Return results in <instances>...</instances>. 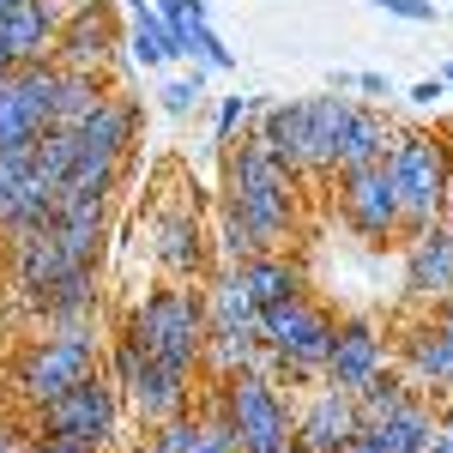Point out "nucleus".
<instances>
[{"label": "nucleus", "instance_id": "obj_1", "mask_svg": "<svg viewBox=\"0 0 453 453\" xmlns=\"http://www.w3.org/2000/svg\"><path fill=\"white\" fill-rule=\"evenodd\" d=\"M296 170H284L260 140H230L224 151V260L242 266L248 254H266L296 230Z\"/></svg>", "mask_w": 453, "mask_h": 453}, {"label": "nucleus", "instance_id": "obj_2", "mask_svg": "<svg viewBox=\"0 0 453 453\" xmlns=\"http://www.w3.org/2000/svg\"><path fill=\"white\" fill-rule=\"evenodd\" d=\"M387 170H393V188H399L405 230H423V224L448 218V206H453V145L441 134H423V127L393 134Z\"/></svg>", "mask_w": 453, "mask_h": 453}, {"label": "nucleus", "instance_id": "obj_3", "mask_svg": "<svg viewBox=\"0 0 453 453\" xmlns=\"http://www.w3.org/2000/svg\"><path fill=\"white\" fill-rule=\"evenodd\" d=\"M333 345V314L309 303V296H290L279 309H260V369L284 375V381H320V363Z\"/></svg>", "mask_w": 453, "mask_h": 453}, {"label": "nucleus", "instance_id": "obj_4", "mask_svg": "<svg viewBox=\"0 0 453 453\" xmlns=\"http://www.w3.org/2000/svg\"><path fill=\"white\" fill-rule=\"evenodd\" d=\"M134 339L145 345V357L175 363V369H200L206 357V296L194 290H151L140 309H134Z\"/></svg>", "mask_w": 453, "mask_h": 453}, {"label": "nucleus", "instance_id": "obj_5", "mask_svg": "<svg viewBox=\"0 0 453 453\" xmlns=\"http://www.w3.org/2000/svg\"><path fill=\"white\" fill-rule=\"evenodd\" d=\"M91 369H97V339H91V326H61V333L25 345V357L12 363V393H19L31 411H42V405H55L67 387L85 381Z\"/></svg>", "mask_w": 453, "mask_h": 453}, {"label": "nucleus", "instance_id": "obj_6", "mask_svg": "<svg viewBox=\"0 0 453 453\" xmlns=\"http://www.w3.org/2000/svg\"><path fill=\"white\" fill-rule=\"evenodd\" d=\"M218 375H236V369H260V309L242 290L236 266H224V279L206 290V357Z\"/></svg>", "mask_w": 453, "mask_h": 453}, {"label": "nucleus", "instance_id": "obj_7", "mask_svg": "<svg viewBox=\"0 0 453 453\" xmlns=\"http://www.w3.org/2000/svg\"><path fill=\"white\" fill-rule=\"evenodd\" d=\"M224 411H230V429H236V448L242 453H290V405L279 399V387L266 369H236L224 375Z\"/></svg>", "mask_w": 453, "mask_h": 453}, {"label": "nucleus", "instance_id": "obj_8", "mask_svg": "<svg viewBox=\"0 0 453 453\" xmlns=\"http://www.w3.org/2000/svg\"><path fill=\"white\" fill-rule=\"evenodd\" d=\"M42 418V435H61V441H79V448L104 453L115 441V423H121V387L109 381V375H85L79 387H67L55 405H42L36 411Z\"/></svg>", "mask_w": 453, "mask_h": 453}, {"label": "nucleus", "instance_id": "obj_9", "mask_svg": "<svg viewBox=\"0 0 453 453\" xmlns=\"http://www.w3.org/2000/svg\"><path fill=\"white\" fill-rule=\"evenodd\" d=\"M55 85H61L55 61H25L0 79V151H19L42 127H55Z\"/></svg>", "mask_w": 453, "mask_h": 453}, {"label": "nucleus", "instance_id": "obj_10", "mask_svg": "<svg viewBox=\"0 0 453 453\" xmlns=\"http://www.w3.org/2000/svg\"><path fill=\"white\" fill-rule=\"evenodd\" d=\"M333 181H339V218H345L363 242H387V236H399V230H405V218H399V188H393L387 157H381V164L339 170Z\"/></svg>", "mask_w": 453, "mask_h": 453}, {"label": "nucleus", "instance_id": "obj_11", "mask_svg": "<svg viewBox=\"0 0 453 453\" xmlns=\"http://www.w3.org/2000/svg\"><path fill=\"white\" fill-rule=\"evenodd\" d=\"M375 369H387V345H381V333H375V320H363V314L333 320V345H326V363H320V387L357 393Z\"/></svg>", "mask_w": 453, "mask_h": 453}, {"label": "nucleus", "instance_id": "obj_12", "mask_svg": "<svg viewBox=\"0 0 453 453\" xmlns=\"http://www.w3.org/2000/svg\"><path fill=\"white\" fill-rule=\"evenodd\" d=\"M109 49H115V19H109V0H79L61 31H55V49L49 61L55 67H79V73H104Z\"/></svg>", "mask_w": 453, "mask_h": 453}, {"label": "nucleus", "instance_id": "obj_13", "mask_svg": "<svg viewBox=\"0 0 453 453\" xmlns=\"http://www.w3.org/2000/svg\"><path fill=\"white\" fill-rule=\"evenodd\" d=\"M357 429H363V418H357L350 393L320 387L309 405L296 411V423H290V453H345Z\"/></svg>", "mask_w": 453, "mask_h": 453}, {"label": "nucleus", "instance_id": "obj_14", "mask_svg": "<svg viewBox=\"0 0 453 453\" xmlns=\"http://www.w3.org/2000/svg\"><path fill=\"white\" fill-rule=\"evenodd\" d=\"M453 290V218H435L411 230L405 242V296L411 303H435Z\"/></svg>", "mask_w": 453, "mask_h": 453}, {"label": "nucleus", "instance_id": "obj_15", "mask_svg": "<svg viewBox=\"0 0 453 453\" xmlns=\"http://www.w3.org/2000/svg\"><path fill=\"white\" fill-rule=\"evenodd\" d=\"M67 12H73V0H25V6H12V12L0 19V49H6V61H12V67L49 61L55 31H61Z\"/></svg>", "mask_w": 453, "mask_h": 453}, {"label": "nucleus", "instance_id": "obj_16", "mask_svg": "<svg viewBox=\"0 0 453 453\" xmlns=\"http://www.w3.org/2000/svg\"><path fill=\"white\" fill-rule=\"evenodd\" d=\"M405 381L418 387V393H453V326L448 320H418L411 333H405Z\"/></svg>", "mask_w": 453, "mask_h": 453}, {"label": "nucleus", "instance_id": "obj_17", "mask_svg": "<svg viewBox=\"0 0 453 453\" xmlns=\"http://www.w3.org/2000/svg\"><path fill=\"white\" fill-rule=\"evenodd\" d=\"M127 399H134V411H140L145 423L181 418V411H188V399H194V369H175V363H157V357H145V369L134 375Z\"/></svg>", "mask_w": 453, "mask_h": 453}, {"label": "nucleus", "instance_id": "obj_18", "mask_svg": "<svg viewBox=\"0 0 453 453\" xmlns=\"http://www.w3.org/2000/svg\"><path fill=\"white\" fill-rule=\"evenodd\" d=\"M134 134H140V109L127 104V97H104V104L73 127V145H79L85 157H109V164H121L127 145H134Z\"/></svg>", "mask_w": 453, "mask_h": 453}, {"label": "nucleus", "instance_id": "obj_19", "mask_svg": "<svg viewBox=\"0 0 453 453\" xmlns=\"http://www.w3.org/2000/svg\"><path fill=\"white\" fill-rule=\"evenodd\" d=\"M236 279H242V290L254 296V309H279V303H290V296H309L303 260H290V254H279V248L248 254L242 266H236Z\"/></svg>", "mask_w": 453, "mask_h": 453}, {"label": "nucleus", "instance_id": "obj_20", "mask_svg": "<svg viewBox=\"0 0 453 453\" xmlns=\"http://www.w3.org/2000/svg\"><path fill=\"white\" fill-rule=\"evenodd\" d=\"M151 254H157V266L175 273V279H194L200 266H206V236H200V218L194 211H157L151 218Z\"/></svg>", "mask_w": 453, "mask_h": 453}, {"label": "nucleus", "instance_id": "obj_21", "mask_svg": "<svg viewBox=\"0 0 453 453\" xmlns=\"http://www.w3.org/2000/svg\"><path fill=\"white\" fill-rule=\"evenodd\" d=\"M254 115H260L254 140L266 145L284 170L303 175V145H309V97H303V104H266V109H254Z\"/></svg>", "mask_w": 453, "mask_h": 453}, {"label": "nucleus", "instance_id": "obj_22", "mask_svg": "<svg viewBox=\"0 0 453 453\" xmlns=\"http://www.w3.org/2000/svg\"><path fill=\"white\" fill-rule=\"evenodd\" d=\"M387 145H393L387 115H375V109H363V104H350L345 127H339V151H333V175H339V170H357V164H381Z\"/></svg>", "mask_w": 453, "mask_h": 453}, {"label": "nucleus", "instance_id": "obj_23", "mask_svg": "<svg viewBox=\"0 0 453 453\" xmlns=\"http://www.w3.org/2000/svg\"><path fill=\"white\" fill-rule=\"evenodd\" d=\"M31 309L42 314L49 326H85L91 309H97V266H79V273H67V279H55Z\"/></svg>", "mask_w": 453, "mask_h": 453}, {"label": "nucleus", "instance_id": "obj_24", "mask_svg": "<svg viewBox=\"0 0 453 453\" xmlns=\"http://www.w3.org/2000/svg\"><path fill=\"white\" fill-rule=\"evenodd\" d=\"M350 115V97H309V145H303V175H333L339 127Z\"/></svg>", "mask_w": 453, "mask_h": 453}, {"label": "nucleus", "instance_id": "obj_25", "mask_svg": "<svg viewBox=\"0 0 453 453\" xmlns=\"http://www.w3.org/2000/svg\"><path fill=\"white\" fill-rule=\"evenodd\" d=\"M375 435H381V448L387 453H429V435H435V411H429V399H411V405H399L393 418L381 423H369Z\"/></svg>", "mask_w": 453, "mask_h": 453}, {"label": "nucleus", "instance_id": "obj_26", "mask_svg": "<svg viewBox=\"0 0 453 453\" xmlns=\"http://www.w3.org/2000/svg\"><path fill=\"white\" fill-rule=\"evenodd\" d=\"M418 399V387L405 381V369H375L369 381L350 393V405H357V418L363 423H381V418H393L399 405H411Z\"/></svg>", "mask_w": 453, "mask_h": 453}, {"label": "nucleus", "instance_id": "obj_27", "mask_svg": "<svg viewBox=\"0 0 453 453\" xmlns=\"http://www.w3.org/2000/svg\"><path fill=\"white\" fill-rule=\"evenodd\" d=\"M97 104H104V79H97V73H79V67H61V85H55V127L73 134Z\"/></svg>", "mask_w": 453, "mask_h": 453}, {"label": "nucleus", "instance_id": "obj_28", "mask_svg": "<svg viewBox=\"0 0 453 453\" xmlns=\"http://www.w3.org/2000/svg\"><path fill=\"white\" fill-rule=\"evenodd\" d=\"M25 181H31V145L0 151V236L12 230V218L25 206Z\"/></svg>", "mask_w": 453, "mask_h": 453}, {"label": "nucleus", "instance_id": "obj_29", "mask_svg": "<svg viewBox=\"0 0 453 453\" xmlns=\"http://www.w3.org/2000/svg\"><path fill=\"white\" fill-rule=\"evenodd\" d=\"M188 453H242L236 429H230V411H224V393L206 405V418H194V448Z\"/></svg>", "mask_w": 453, "mask_h": 453}, {"label": "nucleus", "instance_id": "obj_30", "mask_svg": "<svg viewBox=\"0 0 453 453\" xmlns=\"http://www.w3.org/2000/svg\"><path fill=\"white\" fill-rule=\"evenodd\" d=\"M157 435L145 441L151 453H188L194 448V411H181V418H164V423H151Z\"/></svg>", "mask_w": 453, "mask_h": 453}, {"label": "nucleus", "instance_id": "obj_31", "mask_svg": "<svg viewBox=\"0 0 453 453\" xmlns=\"http://www.w3.org/2000/svg\"><path fill=\"white\" fill-rule=\"evenodd\" d=\"M200 97H206V67H200V61H194V79H170V85H164V109H170V115H194Z\"/></svg>", "mask_w": 453, "mask_h": 453}, {"label": "nucleus", "instance_id": "obj_32", "mask_svg": "<svg viewBox=\"0 0 453 453\" xmlns=\"http://www.w3.org/2000/svg\"><path fill=\"white\" fill-rule=\"evenodd\" d=\"M254 109H260L254 97H224V109H218V134H211V140H218V145H230V140H236V127H242Z\"/></svg>", "mask_w": 453, "mask_h": 453}, {"label": "nucleus", "instance_id": "obj_33", "mask_svg": "<svg viewBox=\"0 0 453 453\" xmlns=\"http://www.w3.org/2000/svg\"><path fill=\"white\" fill-rule=\"evenodd\" d=\"M369 6H381L393 19H411V25H435V0H369Z\"/></svg>", "mask_w": 453, "mask_h": 453}, {"label": "nucleus", "instance_id": "obj_34", "mask_svg": "<svg viewBox=\"0 0 453 453\" xmlns=\"http://www.w3.org/2000/svg\"><path fill=\"white\" fill-rule=\"evenodd\" d=\"M151 12L164 25H188V19H206V0H151Z\"/></svg>", "mask_w": 453, "mask_h": 453}, {"label": "nucleus", "instance_id": "obj_35", "mask_svg": "<svg viewBox=\"0 0 453 453\" xmlns=\"http://www.w3.org/2000/svg\"><path fill=\"white\" fill-rule=\"evenodd\" d=\"M350 85L357 91H369V97H387L393 85H387V73H350Z\"/></svg>", "mask_w": 453, "mask_h": 453}, {"label": "nucleus", "instance_id": "obj_36", "mask_svg": "<svg viewBox=\"0 0 453 453\" xmlns=\"http://www.w3.org/2000/svg\"><path fill=\"white\" fill-rule=\"evenodd\" d=\"M441 97H448V85H441V79H423V85H411V104H441Z\"/></svg>", "mask_w": 453, "mask_h": 453}, {"label": "nucleus", "instance_id": "obj_37", "mask_svg": "<svg viewBox=\"0 0 453 453\" xmlns=\"http://www.w3.org/2000/svg\"><path fill=\"white\" fill-rule=\"evenodd\" d=\"M429 453H453V411L435 418V435H429Z\"/></svg>", "mask_w": 453, "mask_h": 453}, {"label": "nucleus", "instance_id": "obj_38", "mask_svg": "<svg viewBox=\"0 0 453 453\" xmlns=\"http://www.w3.org/2000/svg\"><path fill=\"white\" fill-rule=\"evenodd\" d=\"M345 453H387V448H381V435H375V429L363 423V429L350 435V448H345Z\"/></svg>", "mask_w": 453, "mask_h": 453}, {"label": "nucleus", "instance_id": "obj_39", "mask_svg": "<svg viewBox=\"0 0 453 453\" xmlns=\"http://www.w3.org/2000/svg\"><path fill=\"white\" fill-rule=\"evenodd\" d=\"M31 453H91V448H79V441H61V435H42Z\"/></svg>", "mask_w": 453, "mask_h": 453}, {"label": "nucleus", "instance_id": "obj_40", "mask_svg": "<svg viewBox=\"0 0 453 453\" xmlns=\"http://www.w3.org/2000/svg\"><path fill=\"white\" fill-rule=\"evenodd\" d=\"M0 453H31L25 441H19V429H12V423H0Z\"/></svg>", "mask_w": 453, "mask_h": 453}, {"label": "nucleus", "instance_id": "obj_41", "mask_svg": "<svg viewBox=\"0 0 453 453\" xmlns=\"http://www.w3.org/2000/svg\"><path fill=\"white\" fill-rule=\"evenodd\" d=\"M429 309H435V320H448V326H453V290H448V296H435Z\"/></svg>", "mask_w": 453, "mask_h": 453}, {"label": "nucleus", "instance_id": "obj_42", "mask_svg": "<svg viewBox=\"0 0 453 453\" xmlns=\"http://www.w3.org/2000/svg\"><path fill=\"white\" fill-rule=\"evenodd\" d=\"M435 79H441V85H448V91H453V67H441V73H435Z\"/></svg>", "mask_w": 453, "mask_h": 453}, {"label": "nucleus", "instance_id": "obj_43", "mask_svg": "<svg viewBox=\"0 0 453 453\" xmlns=\"http://www.w3.org/2000/svg\"><path fill=\"white\" fill-rule=\"evenodd\" d=\"M12 6H25V0H0V19H6V12H12Z\"/></svg>", "mask_w": 453, "mask_h": 453}, {"label": "nucleus", "instance_id": "obj_44", "mask_svg": "<svg viewBox=\"0 0 453 453\" xmlns=\"http://www.w3.org/2000/svg\"><path fill=\"white\" fill-rule=\"evenodd\" d=\"M121 453H151V448H145V441H140V448H121Z\"/></svg>", "mask_w": 453, "mask_h": 453}]
</instances>
